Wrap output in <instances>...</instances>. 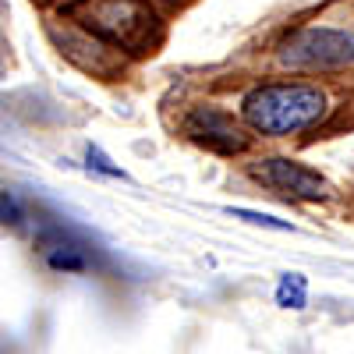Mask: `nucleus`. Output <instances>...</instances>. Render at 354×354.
<instances>
[{
    "mask_svg": "<svg viewBox=\"0 0 354 354\" xmlns=\"http://www.w3.org/2000/svg\"><path fill=\"white\" fill-rule=\"evenodd\" d=\"M326 106L330 103L322 88L305 85V82H277V85L252 88L241 103V113L252 131L270 135V138H287L319 124Z\"/></svg>",
    "mask_w": 354,
    "mask_h": 354,
    "instance_id": "f257e3e1",
    "label": "nucleus"
},
{
    "mask_svg": "<svg viewBox=\"0 0 354 354\" xmlns=\"http://www.w3.org/2000/svg\"><path fill=\"white\" fill-rule=\"evenodd\" d=\"M78 21L100 43L128 53H145L160 39V21L145 0H85Z\"/></svg>",
    "mask_w": 354,
    "mask_h": 354,
    "instance_id": "f03ea898",
    "label": "nucleus"
},
{
    "mask_svg": "<svg viewBox=\"0 0 354 354\" xmlns=\"http://www.w3.org/2000/svg\"><path fill=\"white\" fill-rule=\"evenodd\" d=\"M280 64L298 71H351L354 68V28L305 25L290 32L280 50Z\"/></svg>",
    "mask_w": 354,
    "mask_h": 354,
    "instance_id": "7ed1b4c3",
    "label": "nucleus"
},
{
    "mask_svg": "<svg viewBox=\"0 0 354 354\" xmlns=\"http://www.w3.org/2000/svg\"><path fill=\"white\" fill-rule=\"evenodd\" d=\"M252 177H259L262 185H270L290 198H330V181L322 177L319 170L298 163V160H283V156H270V160H259L252 167Z\"/></svg>",
    "mask_w": 354,
    "mask_h": 354,
    "instance_id": "20e7f679",
    "label": "nucleus"
},
{
    "mask_svg": "<svg viewBox=\"0 0 354 354\" xmlns=\"http://www.w3.org/2000/svg\"><path fill=\"white\" fill-rule=\"evenodd\" d=\"M185 135L205 149H213L220 156H234L248 149V135L234 124V117L216 110V106H195L185 117Z\"/></svg>",
    "mask_w": 354,
    "mask_h": 354,
    "instance_id": "39448f33",
    "label": "nucleus"
},
{
    "mask_svg": "<svg viewBox=\"0 0 354 354\" xmlns=\"http://www.w3.org/2000/svg\"><path fill=\"white\" fill-rule=\"evenodd\" d=\"M43 255H46L50 270H61V273H82V270H88V266H93L88 252H85L78 241L64 238V234H53V238H46V241H43Z\"/></svg>",
    "mask_w": 354,
    "mask_h": 354,
    "instance_id": "423d86ee",
    "label": "nucleus"
},
{
    "mask_svg": "<svg viewBox=\"0 0 354 354\" xmlns=\"http://www.w3.org/2000/svg\"><path fill=\"white\" fill-rule=\"evenodd\" d=\"M305 301H308V280L301 273H283L280 283H277V305L301 312Z\"/></svg>",
    "mask_w": 354,
    "mask_h": 354,
    "instance_id": "0eeeda50",
    "label": "nucleus"
},
{
    "mask_svg": "<svg viewBox=\"0 0 354 354\" xmlns=\"http://www.w3.org/2000/svg\"><path fill=\"white\" fill-rule=\"evenodd\" d=\"M230 216H238L245 223H255V227H270V230H290V223H283L277 216H266V213H252V209H230Z\"/></svg>",
    "mask_w": 354,
    "mask_h": 354,
    "instance_id": "6e6552de",
    "label": "nucleus"
},
{
    "mask_svg": "<svg viewBox=\"0 0 354 354\" xmlns=\"http://www.w3.org/2000/svg\"><path fill=\"white\" fill-rule=\"evenodd\" d=\"M0 223H21V205L15 202V195L8 192H0Z\"/></svg>",
    "mask_w": 354,
    "mask_h": 354,
    "instance_id": "1a4fd4ad",
    "label": "nucleus"
},
{
    "mask_svg": "<svg viewBox=\"0 0 354 354\" xmlns=\"http://www.w3.org/2000/svg\"><path fill=\"white\" fill-rule=\"evenodd\" d=\"M88 167H96V170H103V174H110V177H124V170H121V167H110V160H106L100 149H88Z\"/></svg>",
    "mask_w": 354,
    "mask_h": 354,
    "instance_id": "9d476101",
    "label": "nucleus"
}]
</instances>
